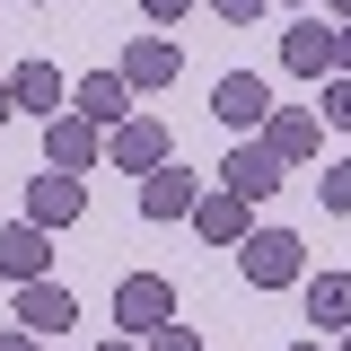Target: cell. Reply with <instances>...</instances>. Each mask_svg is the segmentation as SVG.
Returning <instances> with one entry per match:
<instances>
[{
    "mask_svg": "<svg viewBox=\"0 0 351 351\" xmlns=\"http://www.w3.org/2000/svg\"><path fill=\"white\" fill-rule=\"evenodd\" d=\"M290 351H316V343H290Z\"/></svg>",
    "mask_w": 351,
    "mask_h": 351,
    "instance_id": "28",
    "label": "cell"
},
{
    "mask_svg": "<svg viewBox=\"0 0 351 351\" xmlns=\"http://www.w3.org/2000/svg\"><path fill=\"white\" fill-rule=\"evenodd\" d=\"M0 272H9V281H44V272H53V228L9 219V228H0Z\"/></svg>",
    "mask_w": 351,
    "mask_h": 351,
    "instance_id": "10",
    "label": "cell"
},
{
    "mask_svg": "<svg viewBox=\"0 0 351 351\" xmlns=\"http://www.w3.org/2000/svg\"><path fill=\"white\" fill-rule=\"evenodd\" d=\"M184 9H193V0H141V18H149V27H176Z\"/></svg>",
    "mask_w": 351,
    "mask_h": 351,
    "instance_id": "22",
    "label": "cell"
},
{
    "mask_svg": "<svg viewBox=\"0 0 351 351\" xmlns=\"http://www.w3.org/2000/svg\"><path fill=\"white\" fill-rule=\"evenodd\" d=\"M71 106H80L97 132H114V123L132 114V80H123V71H88V80L71 88Z\"/></svg>",
    "mask_w": 351,
    "mask_h": 351,
    "instance_id": "12",
    "label": "cell"
},
{
    "mask_svg": "<svg viewBox=\"0 0 351 351\" xmlns=\"http://www.w3.org/2000/svg\"><path fill=\"white\" fill-rule=\"evenodd\" d=\"M211 9L228 18V27H255V18H263V0H211Z\"/></svg>",
    "mask_w": 351,
    "mask_h": 351,
    "instance_id": "21",
    "label": "cell"
},
{
    "mask_svg": "<svg viewBox=\"0 0 351 351\" xmlns=\"http://www.w3.org/2000/svg\"><path fill=\"white\" fill-rule=\"evenodd\" d=\"M193 202H202V184L184 176V158L141 176V219H193Z\"/></svg>",
    "mask_w": 351,
    "mask_h": 351,
    "instance_id": "7",
    "label": "cell"
},
{
    "mask_svg": "<svg viewBox=\"0 0 351 351\" xmlns=\"http://www.w3.org/2000/svg\"><path fill=\"white\" fill-rule=\"evenodd\" d=\"M18 325H27V334H71V325H80V299H71L53 272H44V281H18Z\"/></svg>",
    "mask_w": 351,
    "mask_h": 351,
    "instance_id": "4",
    "label": "cell"
},
{
    "mask_svg": "<svg viewBox=\"0 0 351 351\" xmlns=\"http://www.w3.org/2000/svg\"><path fill=\"white\" fill-rule=\"evenodd\" d=\"M281 62H290L299 80H325V71H334V27H325V18H290V36H281Z\"/></svg>",
    "mask_w": 351,
    "mask_h": 351,
    "instance_id": "13",
    "label": "cell"
},
{
    "mask_svg": "<svg viewBox=\"0 0 351 351\" xmlns=\"http://www.w3.org/2000/svg\"><path fill=\"white\" fill-rule=\"evenodd\" d=\"M211 114L228 132H263V114H272V88L255 80V71H228V80L211 88Z\"/></svg>",
    "mask_w": 351,
    "mask_h": 351,
    "instance_id": "9",
    "label": "cell"
},
{
    "mask_svg": "<svg viewBox=\"0 0 351 351\" xmlns=\"http://www.w3.org/2000/svg\"><path fill=\"white\" fill-rule=\"evenodd\" d=\"M316 202L325 211H351V158H334V167L316 176Z\"/></svg>",
    "mask_w": 351,
    "mask_h": 351,
    "instance_id": "18",
    "label": "cell"
},
{
    "mask_svg": "<svg viewBox=\"0 0 351 351\" xmlns=\"http://www.w3.org/2000/svg\"><path fill=\"white\" fill-rule=\"evenodd\" d=\"M237 263H246V290H290V281L307 272V255H299V237H290V228H246Z\"/></svg>",
    "mask_w": 351,
    "mask_h": 351,
    "instance_id": "1",
    "label": "cell"
},
{
    "mask_svg": "<svg viewBox=\"0 0 351 351\" xmlns=\"http://www.w3.org/2000/svg\"><path fill=\"white\" fill-rule=\"evenodd\" d=\"M97 351H149V343H141V334H132V343H97Z\"/></svg>",
    "mask_w": 351,
    "mask_h": 351,
    "instance_id": "25",
    "label": "cell"
},
{
    "mask_svg": "<svg viewBox=\"0 0 351 351\" xmlns=\"http://www.w3.org/2000/svg\"><path fill=\"white\" fill-rule=\"evenodd\" d=\"M176 316V281H158V272H132L123 290H114V325L123 334H158Z\"/></svg>",
    "mask_w": 351,
    "mask_h": 351,
    "instance_id": "3",
    "label": "cell"
},
{
    "mask_svg": "<svg viewBox=\"0 0 351 351\" xmlns=\"http://www.w3.org/2000/svg\"><path fill=\"white\" fill-rule=\"evenodd\" d=\"M62 97H71V80H62L53 62H36V53L9 71V106H18V114H44V123H53V114H62Z\"/></svg>",
    "mask_w": 351,
    "mask_h": 351,
    "instance_id": "11",
    "label": "cell"
},
{
    "mask_svg": "<svg viewBox=\"0 0 351 351\" xmlns=\"http://www.w3.org/2000/svg\"><path fill=\"white\" fill-rule=\"evenodd\" d=\"M80 211H88V184H80L71 167H53V176L27 184V219H36V228H71Z\"/></svg>",
    "mask_w": 351,
    "mask_h": 351,
    "instance_id": "8",
    "label": "cell"
},
{
    "mask_svg": "<svg viewBox=\"0 0 351 351\" xmlns=\"http://www.w3.org/2000/svg\"><path fill=\"white\" fill-rule=\"evenodd\" d=\"M334 71H351V18L334 27Z\"/></svg>",
    "mask_w": 351,
    "mask_h": 351,
    "instance_id": "23",
    "label": "cell"
},
{
    "mask_svg": "<svg viewBox=\"0 0 351 351\" xmlns=\"http://www.w3.org/2000/svg\"><path fill=\"white\" fill-rule=\"evenodd\" d=\"M0 351H36V334H27V325H18V334H0Z\"/></svg>",
    "mask_w": 351,
    "mask_h": 351,
    "instance_id": "24",
    "label": "cell"
},
{
    "mask_svg": "<svg viewBox=\"0 0 351 351\" xmlns=\"http://www.w3.org/2000/svg\"><path fill=\"white\" fill-rule=\"evenodd\" d=\"M176 71H184V53H176L167 36H141V44L123 53V80H132V88H167Z\"/></svg>",
    "mask_w": 351,
    "mask_h": 351,
    "instance_id": "14",
    "label": "cell"
},
{
    "mask_svg": "<svg viewBox=\"0 0 351 351\" xmlns=\"http://www.w3.org/2000/svg\"><path fill=\"white\" fill-rule=\"evenodd\" d=\"M325 123L351 132V71H343V80H325Z\"/></svg>",
    "mask_w": 351,
    "mask_h": 351,
    "instance_id": "19",
    "label": "cell"
},
{
    "mask_svg": "<svg viewBox=\"0 0 351 351\" xmlns=\"http://www.w3.org/2000/svg\"><path fill=\"white\" fill-rule=\"evenodd\" d=\"M36 9H44V0H36Z\"/></svg>",
    "mask_w": 351,
    "mask_h": 351,
    "instance_id": "30",
    "label": "cell"
},
{
    "mask_svg": "<svg viewBox=\"0 0 351 351\" xmlns=\"http://www.w3.org/2000/svg\"><path fill=\"white\" fill-rule=\"evenodd\" d=\"M334 9H343V18H351V0H334Z\"/></svg>",
    "mask_w": 351,
    "mask_h": 351,
    "instance_id": "27",
    "label": "cell"
},
{
    "mask_svg": "<svg viewBox=\"0 0 351 351\" xmlns=\"http://www.w3.org/2000/svg\"><path fill=\"white\" fill-rule=\"evenodd\" d=\"M343 351H351V334H343Z\"/></svg>",
    "mask_w": 351,
    "mask_h": 351,
    "instance_id": "29",
    "label": "cell"
},
{
    "mask_svg": "<svg viewBox=\"0 0 351 351\" xmlns=\"http://www.w3.org/2000/svg\"><path fill=\"white\" fill-rule=\"evenodd\" d=\"M141 343H149V351H202V343H193V325H176V316L158 325V334H141Z\"/></svg>",
    "mask_w": 351,
    "mask_h": 351,
    "instance_id": "20",
    "label": "cell"
},
{
    "mask_svg": "<svg viewBox=\"0 0 351 351\" xmlns=\"http://www.w3.org/2000/svg\"><path fill=\"white\" fill-rule=\"evenodd\" d=\"M281 158H272V149H263V141H237V149H228V167H219V184H228V193H246V202H272V193H281Z\"/></svg>",
    "mask_w": 351,
    "mask_h": 351,
    "instance_id": "6",
    "label": "cell"
},
{
    "mask_svg": "<svg viewBox=\"0 0 351 351\" xmlns=\"http://www.w3.org/2000/svg\"><path fill=\"white\" fill-rule=\"evenodd\" d=\"M167 123H158V114H123V123H114V141H106V158H114V167L123 176H149V167H167Z\"/></svg>",
    "mask_w": 351,
    "mask_h": 351,
    "instance_id": "2",
    "label": "cell"
},
{
    "mask_svg": "<svg viewBox=\"0 0 351 351\" xmlns=\"http://www.w3.org/2000/svg\"><path fill=\"white\" fill-rule=\"evenodd\" d=\"M9 114H18V106H9V80H0V123H9Z\"/></svg>",
    "mask_w": 351,
    "mask_h": 351,
    "instance_id": "26",
    "label": "cell"
},
{
    "mask_svg": "<svg viewBox=\"0 0 351 351\" xmlns=\"http://www.w3.org/2000/svg\"><path fill=\"white\" fill-rule=\"evenodd\" d=\"M307 316L334 334V325H351V272H316L307 281Z\"/></svg>",
    "mask_w": 351,
    "mask_h": 351,
    "instance_id": "17",
    "label": "cell"
},
{
    "mask_svg": "<svg viewBox=\"0 0 351 351\" xmlns=\"http://www.w3.org/2000/svg\"><path fill=\"white\" fill-rule=\"evenodd\" d=\"M263 149H272L281 167L316 158V114H263Z\"/></svg>",
    "mask_w": 351,
    "mask_h": 351,
    "instance_id": "15",
    "label": "cell"
},
{
    "mask_svg": "<svg viewBox=\"0 0 351 351\" xmlns=\"http://www.w3.org/2000/svg\"><path fill=\"white\" fill-rule=\"evenodd\" d=\"M44 158L71 167V176H88L97 158H106V132L88 123V114H53V123H44Z\"/></svg>",
    "mask_w": 351,
    "mask_h": 351,
    "instance_id": "5",
    "label": "cell"
},
{
    "mask_svg": "<svg viewBox=\"0 0 351 351\" xmlns=\"http://www.w3.org/2000/svg\"><path fill=\"white\" fill-rule=\"evenodd\" d=\"M193 228H202L211 246H237V237H246V193H202V202H193Z\"/></svg>",
    "mask_w": 351,
    "mask_h": 351,
    "instance_id": "16",
    "label": "cell"
}]
</instances>
